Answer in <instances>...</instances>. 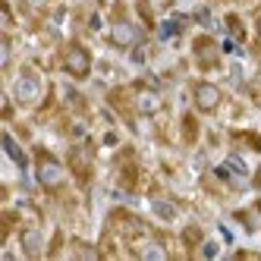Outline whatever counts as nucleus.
I'll list each match as a JSON object with an SVG mask.
<instances>
[{
	"mask_svg": "<svg viewBox=\"0 0 261 261\" xmlns=\"http://www.w3.org/2000/svg\"><path fill=\"white\" fill-rule=\"evenodd\" d=\"M38 182L44 186V189H57V186L63 182V167L54 161V158L41 154L38 158Z\"/></svg>",
	"mask_w": 261,
	"mask_h": 261,
	"instance_id": "nucleus-2",
	"label": "nucleus"
},
{
	"mask_svg": "<svg viewBox=\"0 0 261 261\" xmlns=\"http://www.w3.org/2000/svg\"><path fill=\"white\" fill-rule=\"evenodd\" d=\"M4 148H7V151H10V158H13L16 164H25V154L19 151V148H16V142H13L10 136H4Z\"/></svg>",
	"mask_w": 261,
	"mask_h": 261,
	"instance_id": "nucleus-8",
	"label": "nucleus"
},
{
	"mask_svg": "<svg viewBox=\"0 0 261 261\" xmlns=\"http://www.w3.org/2000/svg\"><path fill=\"white\" fill-rule=\"evenodd\" d=\"M136 104H139V110H142V114H154V110L161 107V98L154 95V91L142 88V91H139V98H136Z\"/></svg>",
	"mask_w": 261,
	"mask_h": 261,
	"instance_id": "nucleus-6",
	"label": "nucleus"
},
{
	"mask_svg": "<svg viewBox=\"0 0 261 261\" xmlns=\"http://www.w3.org/2000/svg\"><path fill=\"white\" fill-rule=\"evenodd\" d=\"M25 4H29L32 10H41V7H47V4H50V0H25Z\"/></svg>",
	"mask_w": 261,
	"mask_h": 261,
	"instance_id": "nucleus-10",
	"label": "nucleus"
},
{
	"mask_svg": "<svg viewBox=\"0 0 261 261\" xmlns=\"http://www.w3.org/2000/svg\"><path fill=\"white\" fill-rule=\"evenodd\" d=\"M63 66H66V72H69V76L85 79L88 72H91V57H88V50H85L82 44H72V47L66 50V60H63Z\"/></svg>",
	"mask_w": 261,
	"mask_h": 261,
	"instance_id": "nucleus-1",
	"label": "nucleus"
},
{
	"mask_svg": "<svg viewBox=\"0 0 261 261\" xmlns=\"http://www.w3.org/2000/svg\"><path fill=\"white\" fill-rule=\"evenodd\" d=\"M110 41H114L117 47H133V44H139V29L129 25V22H114V29H110Z\"/></svg>",
	"mask_w": 261,
	"mask_h": 261,
	"instance_id": "nucleus-5",
	"label": "nucleus"
},
{
	"mask_svg": "<svg viewBox=\"0 0 261 261\" xmlns=\"http://www.w3.org/2000/svg\"><path fill=\"white\" fill-rule=\"evenodd\" d=\"M139 258H148V261H151V258H154V261H164V258H167V249H164V246H158V242H148V246H142V249H139Z\"/></svg>",
	"mask_w": 261,
	"mask_h": 261,
	"instance_id": "nucleus-7",
	"label": "nucleus"
},
{
	"mask_svg": "<svg viewBox=\"0 0 261 261\" xmlns=\"http://www.w3.org/2000/svg\"><path fill=\"white\" fill-rule=\"evenodd\" d=\"M154 211L164 217V220H170L173 217V208H170V204H167V201H154Z\"/></svg>",
	"mask_w": 261,
	"mask_h": 261,
	"instance_id": "nucleus-9",
	"label": "nucleus"
},
{
	"mask_svg": "<svg viewBox=\"0 0 261 261\" xmlns=\"http://www.w3.org/2000/svg\"><path fill=\"white\" fill-rule=\"evenodd\" d=\"M38 91H41V85H38V76H35V72H22V76L16 79V101L32 104L38 98Z\"/></svg>",
	"mask_w": 261,
	"mask_h": 261,
	"instance_id": "nucleus-4",
	"label": "nucleus"
},
{
	"mask_svg": "<svg viewBox=\"0 0 261 261\" xmlns=\"http://www.w3.org/2000/svg\"><path fill=\"white\" fill-rule=\"evenodd\" d=\"M258 29H261V25H258Z\"/></svg>",
	"mask_w": 261,
	"mask_h": 261,
	"instance_id": "nucleus-11",
	"label": "nucleus"
},
{
	"mask_svg": "<svg viewBox=\"0 0 261 261\" xmlns=\"http://www.w3.org/2000/svg\"><path fill=\"white\" fill-rule=\"evenodd\" d=\"M220 88L217 85H211V82H198L195 85V107L198 110H204V114H211V110H217L220 107Z\"/></svg>",
	"mask_w": 261,
	"mask_h": 261,
	"instance_id": "nucleus-3",
	"label": "nucleus"
}]
</instances>
